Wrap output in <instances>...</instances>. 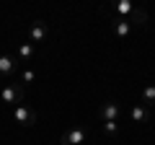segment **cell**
<instances>
[{
  "mask_svg": "<svg viewBox=\"0 0 155 145\" xmlns=\"http://www.w3.org/2000/svg\"><path fill=\"white\" fill-rule=\"evenodd\" d=\"M88 140V127L85 124H75V127L65 130L60 135V145H83Z\"/></svg>",
  "mask_w": 155,
  "mask_h": 145,
  "instance_id": "6da1fadb",
  "label": "cell"
},
{
  "mask_svg": "<svg viewBox=\"0 0 155 145\" xmlns=\"http://www.w3.org/2000/svg\"><path fill=\"white\" fill-rule=\"evenodd\" d=\"M23 96H26V88H23L21 83H8V86H3V91H0L3 104H11V106L23 104Z\"/></svg>",
  "mask_w": 155,
  "mask_h": 145,
  "instance_id": "7a4b0ae2",
  "label": "cell"
},
{
  "mask_svg": "<svg viewBox=\"0 0 155 145\" xmlns=\"http://www.w3.org/2000/svg\"><path fill=\"white\" fill-rule=\"evenodd\" d=\"M13 122L21 124V127H34L36 124V112L26 104H18V106H13Z\"/></svg>",
  "mask_w": 155,
  "mask_h": 145,
  "instance_id": "3957f363",
  "label": "cell"
},
{
  "mask_svg": "<svg viewBox=\"0 0 155 145\" xmlns=\"http://www.w3.org/2000/svg\"><path fill=\"white\" fill-rule=\"evenodd\" d=\"M122 117V106L116 104V101H106V104L98 106V119L101 122H119Z\"/></svg>",
  "mask_w": 155,
  "mask_h": 145,
  "instance_id": "277c9868",
  "label": "cell"
},
{
  "mask_svg": "<svg viewBox=\"0 0 155 145\" xmlns=\"http://www.w3.org/2000/svg\"><path fill=\"white\" fill-rule=\"evenodd\" d=\"M44 39H47V23L44 21H34L28 26V42L36 47L39 42H44Z\"/></svg>",
  "mask_w": 155,
  "mask_h": 145,
  "instance_id": "5b68a950",
  "label": "cell"
},
{
  "mask_svg": "<svg viewBox=\"0 0 155 145\" xmlns=\"http://www.w3.org/2000/svg\"><path fill=\"white\" fill-rule=\"evenodd\" d=\"M18 70V60L13 55H0V78H11Z\"/></svg>",
  "mask_w": 155,
  "mask_h": 145,
  "instance_id": "8992f818",
  "label": "cell"
},
{
  "mask_svg": "<svg viewBox=\"0 0 155 145\" xmlns=\"http://www.w3.org/2000/svg\"><path fill=\"white\" fill-rule=\"evenodd\" d=\"M111 31H114L116 39H127L129 31H132V23H129L127 18H114V21H111Z\"/></svg>",
  "mask_w": 155,
  "mask_h": 145,
  "instance_id": "52a82bcc",
  "label": "cell"
},
{
  "mask_svg": "<svg viewBox=\"0 0 155 145\" xmlns=\"http://www.w3.org/2000/svg\"><path fill=\"white\" fill-rule=\"evenodd\" d=\"M34 57H36V47H34L31 42L18 44V49H16V60H18V62H31Z\"/></svg>",
  "mask_w": 155,
  "mask_h": 145,
  "instance_id": "ba28073f",
  "label": "cell"
},
{
  "mask_svg": "<svg viewBox=\"0 0 155 145\" xmlns=\"http://www.w3.org/2000/svg\"><path fill=\"white\" fill-rule=\"evenodd\" d=\"M147 117H150V109H147V106H142V104H134L132 109H129V119H132L134 124L147 122Z\"/></svg>",
  "mask_w": 155,
  "mask_h": 145,
  "instance_id": "9c48e42d",
  "label": "cell"
},
{
  "mask_svg": "<svg viewBox=\"0 0 155 145\" xmlns=\"http://www.w3.org/2000/svg\"><path fill=\"white\" fill-rule=\"evenodd\" d=\"M106 11H114V13H116V18H129V16H132V11H134V5L129 3V0H119L116 5L106 8Z\"/></svg>",
  "mask_w": 155,
  "mask_h": 145,
  "instance_id": "30bf717a",
  "label": "cell"
},
{
  "mask_svg": "<svg viewBox=\"0 0 155 145\" xmlns=\"http://www.w3.org/2000/svg\"><path fill=\"white\" fill-rule=\"evenodd\" d=\"M140 104L142 106H155V83H150V86H145L142 88V93H140Z\"/></svg>",
  "mask_w": 155,
  "mask_h": 145,
  "instance_id": "8fae6325",
  "label": "cell"
},
{
  "mask_svg": "<svg viewBox=\"0 0 155 145\" xmlns=\"http://www.w3.org/2000/svg\"><path fill=\"white\" fill-rule=\"evenodd\" d=\"M127 21L132 23V26H145V23H147V13H145L142 8H134V11H132V16H129Z\"/></svg>",
  "mask_w": 155,
  "mask_h": 145,
  "instance_id": "7c38bea8",
  "label": "cell"
},
{
  "mask_svg": "<svg viewBox=\"0 0 155 145\" xmlns=\"http://www.w3.org/2000/svg\"><path fill=\"white\" fill-rule=\"evenodd\" d=\"M101 132L106 137H116L119 135V122H101Z\"/></svg>",
  "mask_w": 155,
  "mask_h": 145,
  "instance_id": "4fadbf2b",
  "label": "cell"
},
{
  "mask_svg": "<svg viewBox=\"0 0 155 145\" xmlns=\"http://www.w3.org/2000/svg\"><path fill=\"white\" fill-rule=\"evenodd\" d=\"M34 80H36V72H34L31 67H26V70L21 72V86H23V88H26V86H31Z\"/></svg>",
  "mask_w": 155,
  "mask_h": 145,
  "instance_id": "5bb4252c",
  "label": "cell"
}]
</instances>
